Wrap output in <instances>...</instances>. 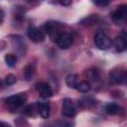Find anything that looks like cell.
<instances>
[{
  "mask_svg": "<svg viewBox=\"0 0 127 127\" xmlns=\"http://www.w3.org/2000/svg\"><path fill=\"white\" fill-rule=\"evenodd\" d=\"M62 28H63V24L59 23V22H55V21L48 22L45 25V30H46L47 34L50 36V38L54 42H56L57 39L59 38V36L63 33L62 32Z\"/></svg>",
  "mask_w": 127,
  "mask_h": 127,
  "instance_id": "obj_1",
  "label": "cell"
},
{
  "mask_svg": "<svg viewBox=\"0 0 127 127\" xmlns=\"http://www.w3.org/2000/svg\"><path fill=\"white\" fill-rule=\"evenodd\" d=\"M94 44L100 50H108L112 46V41L104 32H97L94 36Z\"/></svg>",
  "mask_w": 127,
  "mask_h": 127,
  "instance_id": "obj_2",
  "label": "cell"
},
{
  "mask_svg": "<svg viewBox=\"0 0 127 127\" xmlns=\"http://www.w3.org/2000/svg\"><path fill=\"white\" fill-rule=\"evenodd\" d=\"M26 99H27V96L25 93H18V94H14L6 98L5 102L8 106L15 108V107H19L22 104H24Z\"/></svg>",
  "mask_w": 127,
  "mask_h": 127,
  "instance_id": "obj_3",
  "label": "cell"
},
{
  "mask_svg": "<svg viewBox=\"0 0 127 127\" xmlns=\"http://www.w3.org/2000/svg\"><path fill=\"white\" fill-rule=\"evenodd\" d=\"M126 71L124 69L112 70L109 74L110 82L113 84H122L126 81Z\"/></svg>",
  "mask_w": 127,
  "mask_h": 127,
  "instance_id": "obj_4",
  "label": "cell"
},
{
  "mask_svg": "<svg viewBox=\"0 0 127 127\" xmlns=\"http://www.w3.org/2000/svg\"><path fill=\"white\" fill-rule=\"evenodd\" d=\"M27 35H28L29 39L35 43H42L45 40L44 33L37 27H30L27 31Z\"/></svg>",
  "mask_w": 127,
  "mask_h": 127,
  "instance_id": "obj_5",
  "label": "cell"
},
{
  "mask_svg": "<svg viewBox=\"0 0 127 127\" xmlns=\"http://www.w3.org/2000/svg\"><path fill=\"white\" fill-rule=\"evenodd\" d=\"M62 112L66 117H72L75 115V107L71 99L64 98L63 100V106H62Z\"/></svg>",
  "mask_w": 127,
  "mask_h": 127,
  "instance_id": "obj_6",
  "label": "cell"
},
{
  "mask_svg": "<svg viewBox=\"0 0 127 127\" xmlns=\"http://www.w3.org/2000/svg\"><path fill=\"white\" fill-rule=\"evenodd\" d=\"M56 42L61 49H67L72 44V36L67 32H63Z\"/></svg>",
  "mask_w": 127,
  "mask_h": 127,
  "instance_id": "obj_7",
  "label": "cell"
},
{
  "mask_svg": "<svg viewBox=\"0 0 127 127\" xmlns=\"http://www.w3.org/2000/svg\"><path fill=\"white\" fill-rule=\"evenodd\" d=\"M126 16H127V5L123 4L117 7V9L112 13L111 18L114 22L119 23L121 21H124L126 19Z\"/></svg>",
  "mask_w": 127,
  "mask_h": 127,
  "instance_id": "obj_8",
  "label": "cell"
},
{
  "mask_svg": "<svg viewBox=\"0 0 127 127\" xmlns=\"http://www.w3.org/2000/svg\"><path fill=\"white\" fill-rule=\"evenodd\" d=\"M36 88L39 92V94L44 97V98H49L53 95V90H52V87L46 83V82H39L37 83L36 85Z\"/></svg>",
  "mask_w": 127,
  "mask_h": 127,
  "instance_id": "obj_9",
  "label": "cell"
},
{
  "mask_svg": "<svg viewBox=\"0 0 127 127\" xmlns=\"http://www.w3.org/2000/svg\"><path fill=\"white\" fill-rule=\"evenodd\" d=\"M114 46L116 48V50L121 53V52H124L126 50V47H127V43H126V35L124 32H122L119 36H117L114 40Z\"/></svg>",
  "mask_w": 127,
  "mask_h": 127,
  "instance_id": "obj_10",
  "label": "cell"
},
{
  "mask_svg": "<svg viewBox=\"0 0 127 127\" xmlns=\"http://www.w3.org/2000/svg\"><path fill=\"white\" fill-rule=\"evenodd\" d=\"M37 109H38V113L43 118H48L50 116L51 107H50L49 103H47V102H38L37 103Z\"/></svg>",
  "mask_w": 127,
  "mask_h": 127,
  "instance_id": "obj_11",
  "label": "cell"
},
{
  "mask_svg": "<svg viewBox=\"0 0 127 127\" xmlns=\"http://www.w3.org/2000/svg\"><path fill=\"white\" fill-rule=\"evenodd\" d=\"M105 111L110 115H117L121 113L122 108L116 103H108L105 105Z\"/></svg>",
  "mask_w": 127,
  "mask_h": 127,
  "instance_id": "obj_12",
  "label": "cell"
},
{
  "mask_svg": "<svg viewBox=\"0 0 127 127\" xmlns=\"http://www.w3.org/2000/svg\"><path fill=\"white\" fill-rule=\"evenodd\" d=\"M23 74L26 80H31L35 74V65L33 64H27L23 70Z\"/></svg>",
  "mask_w": 127,
  "mask_h": 127,
  "instance_id": "obj_13",
  "label": "cell"
},
{
  "mask_svg": "<svg viewBox=\"0 0 127 127\" xmlns=\"http://www.w3.org/2000/svg\"><path fill=\"white\" fill-rule=\"evenodd\" d=\"M74 89H76L80 92H88L90 89V84H89V82H87L85 80H81V81L77 80V82L74 86Z\"/></svg>",
  "mask_w": 127,
  "mask_h": 127,
  "instance_id": "obj_14",
  "label": "cell"
},
{
  "mask_svg": "<svg viewBox=\"0 0 127 127\" xmlns=\"http://www.w3.org/2000/svg\"><path fill=\"white\" fill-rule=\"evenodd\" d=\"M76 82H77V76H76L75 74H73V73L68 74V75L66 76V78H65V83H66V85H67L68 87H70V88H74Z\"/></svg>",
  "mask_w": 127,
  "mask_h": 127,
  "instance_id": "obj_15",
  "label": "cell"
},
{
  "mask_svg": "<svg viewBox=\"0 0 127 127\" xmlns=\"http://www.w3.org/2000/svg\"><path fill=\"white\" fill-rule=\"evenodd\" d=\"M5 63L8 66H14L17 63V57L15 55H12V54H7L5 56Z\"/></svg>",
  "mask_w": 127,
  "mask_h": 127,
  "instance_id": "obj_16",
  "label": "cell"
},
{
  "mask_svg": "<svg viewBox=\"0 0 127 127\" xmlns=\"http://www.w3.org/2000/svg\"><path fill=\"white\" fill-rule=\"evenodd\" d=\"M35 110L38 111V109H37V103L35 105H28V106H26L25 109H24V114H26L28 116H34V111Z\"/></svg>",
  "mask_w": 127,
  "mask_h": 127,
  "instance_id": "obj_17",
  "label": "cell"
},
{
  "mask_svg": "<svg viewBox=\"0 0 127 127\" xmlns=\"http://www.w3.org/2000/svg\"><path fill=\"white\" fill-rule=\"evenodd\" d=\"M86 75L90 80H95L98 78V72L95 69H88L86 71Z\"/></svg>",
  "mask_w": 127,
  "mask_h": 127,
  "instance_id": "obj_18",
  "label": "cell"
},
{
  "mask_svg": "<svg viewBox=\"0 0 127 127\" xmlns=\"http://www.w3.org/2000/svg\"><path fill=\"white\" fill-rule=\"evenodd\" d=\"M16 80H17V78H16L15 75H13V74H8V75H6V77H5V79H4V82H5V84H7V85H12V84H14V83L16 82Z\"/></svg>",
  "mask_w": 127,
  "mask_h": 127,
  "instance_id": "obj_19",
  "label": "cell"
},
{
  "mask_svg": "<svg viewBox=\"0 0 127 127\" xmlns=\"http://www.w3.org/2000/svg\"><path fill=\"white\" fill-rule=\"evenodd\" d=\"M96 19H98V16L97 15H91V16H88L87 18H85L81 23H85L86 25L88 24H93L94 22H96Z\"/></svg>",
  "mask_w": 127,
  "mask_h": 127,
  "instance_id": "obj_20",
  "label": "cell"
},
{
  "mask_svg": "<svg viewBox=\"0 0 127 127\" xmlns=\"http://www.w3.org/2000/svg\"><path fill=\"white\" fill-rule=\"evenodd\" d=\"M92 1L97 6H106L111 2V0H92Z\"/></svg>",
  "mask_w": 127,
  "mask_h": 127,
  "instance_id": "obj_21",
  "label": "cell"
},
{
  "mask_svg": "<svg viewBox=\"0 0 127 127\" xmlns=\"http://www.w3.org/2000/svg\"><path fill=\"white\" fill-rule=\"evenodd\" d=\"M60 3L64 6H69L71 3H72V0H59Z\"/></svg>",
  "mask_w": 127,
  "mask_h": 127,
  "instance_id": "obj_22",
  "label": "cell"
},
{
  "mask_svg": "<svg viewBox=\"0 0 127 127\" xmlns=\"http://www.w3.org/2000/svg\"><path fill=\"white\" fill-rule=\"evenodd\" d=\"M3 18H4V12H3V10H2V9H0V24L2 23Z\"/></svg>",
  "mask_w": 127,
  "mask_h": 127,
  "instance_id": "obj_23",
  "label": "cell"
},
{
  "mask_svg": "<svg viewBox=\"0 0 127 127\" xmlns=\"http://www.w3.org/2000/svg\"><path fill=\"white\" fill-rule=\"evenodd\" d=\"M0 126H5V127H10L11 125H10V124H8V123H5V122H2V121H0Z\"/></svg>",
  "mask_w": 127,
  "mask_h": 127,
  "instance_id": "obj_24",
  "label": "cell"
},
{
  "mask_svg": "<svg viewBox=\"0 0 127 127\" xmlns=\"http://www.w3.org/2000/svg\"><path fill=\"white\" fill-rule=\"evenodd\" d=\"M27 2L29 3H34V2H38V1H41V0H26Z\"/></svg>",
  "mask_w": 127,
  "mask_h": 127,
  "instance_id": "obj_25",
  "label": "cell"
},
{
  "mask_svg": "<svg viewBox=\"0 0 127 127\" xmlns=\"http://www.w3.org/2000/svg\"><path fill=\"white\" fill-rule=\"evenodd\" d=\"M1 84H2V81H1V79H0V86H1Z\"/></svg>",
  "mask_w": 127,
  "mask_h": 127,
  "instance_id": "obj_26",
  "label": "cell"
}]
</instances>
